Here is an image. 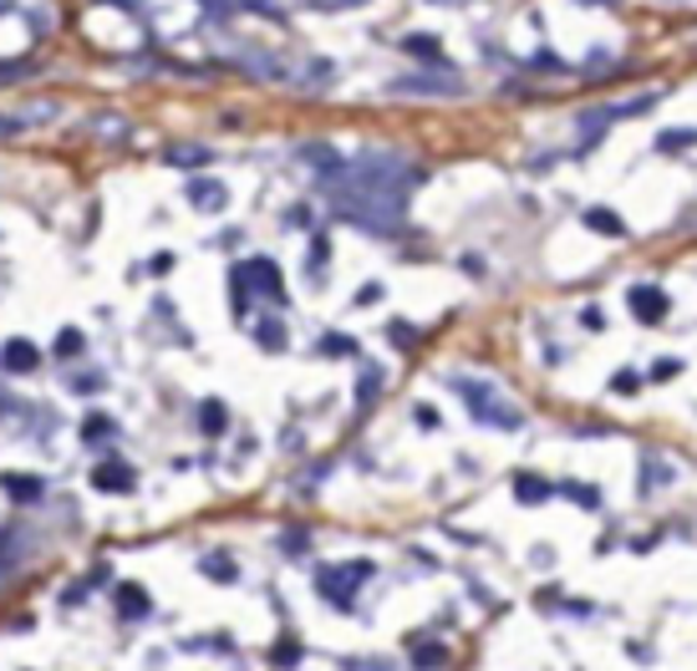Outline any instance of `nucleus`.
<instances>
[{"instance_id":"6","label":"nucleus","mask_w":697,"mask_h":671,"mask_svg":"<svg viewBox=\"0 0 697 671\" xmlns=\"http://www.w3.org/2000/svg\"><path fill=\"white\" fill-rule=\"evenodd\" d=\"M632 316L642 321V326H662L667 321V290L662 285H632Z\"/></svg>"},{"instance_id":"33","label":"nucleus","mask_w":697,"mask_h":671,"mask_svg":"<svg viewBox=\"0 0 697 671\" xmlns=\"http://www.w3.org/2000/svg\"><path fill=\"white\" fill-rule=\"evenodd\" d=\"M433 6H469V0H433Z\"/></svg>"},{"instance_id":"7","label":"nucleus","mask_w":697,"mask_h":671,"mask_svg":"<svg viewBox=\"0 0 697 671\" xmlns=\"http://www.w3.org/2000/svg\"><path fill=\"white\" fill-rule=\"evenodd\" d=\"M235 280L239 285H255L260 295H270V301H280L286 290H280V270L270 260H245V264H235Z\"/></svg>"},{"instance_id":"13","label":"nucleus","mask_w":697,"mask_h":671,"mask_svg":"<svg viewBox=\"0 0 697 671\" xmlns=\"http://www.w3.org/2000/svg\"><path fill=\"white\" fill-rule=\"evenodd\" d=\"M586 229H596V235H605V239H626V224H621V214H611V209H586Z\"/></svg>"},{"instance_id":"26","label":"nucleus","mask_w":697,"mask_h":671,"mask_svg":"<svg viewBox=\"0 0 697 671\" xmlns=\"http://www.w3.org/2000/svg\"><path fill=\"white\" fill-rule=\"evenodd\" d=\"M255 336H260V346H270V351H276V346H280V342H286V331H280V326H276V321H265V326H260V331H255Z\"/></svg>"},{"instance_id":"24","label":"nucleus","mask_w":697,"mask_h":671,"mask_svg":"<svg viewBox=\"0 0 697 671\" xmlns=\"http://www.w3.org/2000/svg\"><path fill=\"white\" fill-rule=\"evenodd\" d=\"M311 11H356V6H367V0H305Z\"/></svg>"},{"instance_id":"29","label":"nucleus","mask_w":697,"mask_h":671,"mask_svg":"<svg viewBox=\"0 0 697 671\" xmlns=\"http://www.w3.org/2000/svg\"><path fill=\"white\" fill-rule=\"evenodd\" d=\"M276 661H280V667H296V661H301V646H276Z\"/></svg>"},{"instance_id":"18","label":"nucleus","mask_w":697,"mask_h":671,"mask_svg":"<svg viewBox=\"0 0 697 671\" xmlns=\"http://www.w3.org/2000/svg\"><path fill=\"white\" fill-rule=\"evenodd\" d=\"M443 657H448V651H443V646H438V641H412V661H418L422 671L443 667Z\"/></svg>"},{"instance_id":"20","label":"nucleus","mask_w":697,"mask_h":671,"mask_svg":"<svg viewBox=\"0 0 697 671\" xmlns=\"http://www.w3.org/2000/svg\"><path fill=\"white\" fill-rule=\"evenodd\" d=\"M672 484V468L667 463H642V494H657V488Z\"/></svg>"},{"instance_id":"25","label":"nucleus","mask_w":697,"mask_h":671,"mask_svg":"<svg viewBox=\"0 0 697 671\" xmlns=\"http://www.w3.org/2000/svg\"><path fill=\"white\" fill-rule=\"evenodd\" d=\"M403 46H408L412 56H438V41H433V36H408Z\"/></svg>"},{"instance_id":"1","label":"nucleus","mask_w":697,"mask_h":671,"mask_svg":"<svg viewBox=\"0 0 697 671\" xmlns=\"http://www.w3.org/2000/svg\"><path fill=\"white\" fill-rule=\"evenodd\" d=\"M321 184H326V204L336 209V219L356 224L367 235L397 239L412 188L422 184V169L412 159H403V153H393V148H367V153L346 159Z\"/></svg>"},{"instance_id":"2","label":"nucleus","mask_w":697,"mask_h":671,"mask_svg":"<svg viewBox=\"0 0 697 671\" xmlns=\"http://www.w3.org/2000/svg\"><path fill=\"white\" fill-rule=\"evenodd\" d=\"M453 392L463 397L469 418L484 422V428H500V433H519V428H525V412L514 408V402H504L500 387L474 382V377H453Z\"/></svg>"},{"instance_id":"31","label":"nucleus","mask_w":697,"mask_h":671,"mask_svg":"<svg viewBox=\"0 0 697 671\" xmlns=\"http://www.w3.org/2000/svg\"><path fill=\"white\" fill-rule=\"evenodd\" d=\"M566 494H570L576 504H596V488H566Z\"/></svg>"},{"instance_id":"14","label":"nucleus","mask_w":697,"mask_h":671,"mask_svg":"<svg viewBox=\"0 0 697 671\" xmlns=\"http://www.w3.org/2000/svg\"><path fill=\"white\" fill-rule=\"evenodd\" d=\"M550 494H555V488L545 484V478H535V474H519V478H514V499H519V504H545Z\"/></svg>"},{"instance_id":"5","label":"nucleus","mask_w":697,"mask_h":671,"mask_svg":"<svg viewBox=\"0 0 697 671\" xmlns=\"http://www.w3.org/2000/svg\"><path fill=\"white\" fill-rule=\"evenodd\" d=\"M362 580H372V560H352V565H336V570H317V591L326 595L336 610H352V591L362 585Z\"/></svg>"},{"instance_id":"23","label":"nucleus","mask_w":697,"mask_h":671,"mask_svg":"<svg viewBox=\"0 0 697 671\" xmlns=\"http://www.w3.org/2000/svg\"><path fill=\"white\" fill-rule=\"evenodd\" d=\"M317 351H321V356H352L356 342H352V336H321Z\"/></svg>"},{"instance_id":"22","label":"nucleus","mask_w":697,"mask_h":671,"mask_svg":"<svg viewBox=\"0 0 697 671\" xmlns=\"http://www.w3.org/2000/svg\"><path fill=\"white\" fill-rule=\"evenodd\" d=\"M199 570H204V575H210V580H219V585H229V580L239 575V570L229 565V560H224V554H210V560H204V565H199Z\"/></svg>"},{"instance_id":"9","label":"nucleus","mask_w":697,"mask_h":671,"mask_svg":"<svg viewBox=\"0 0 697 671\" xmlns=\"http://www.w3.org/2000/svg\"><path fill=\"white\" fill-rule=\"evenodd\" d=\"M189 204L204 214H219L224 204H229V194H224L219 178H194V184H189Z\"/></svg>"},{"instance_id":"12","label":"nucleus","mask_w":697,"mask_h":671,"mask_svg":"<svg viewBox=\"0 0 697 671\" xmlns=\"http://www.w3.org/2000/svg\"><path fill=\"white\" fill-rule=\"evenodd\" d=\"M148 610H153V606H148V591H143V585H122V591H118V616H122V620H143Z\"/></svg>"},{"instance_id":"10","label":"nucleus","mask_w":697,"mask_h":671,"mask_svg":"<svg viewBox=\"0 0 697 671\" xmlns=\"http://www.w3.org/2000/svg\"><path fill=\"white\" fill-rule=\"evenodd\" d=\"M0 488H6V499H15V504H36L41 494H46L36 474H0Z\"/></svg>"},{"instance_id":"30","label":"nucleus","mask_w":697,"mask_h":671,"mask_svg":"<svg viewBox=\"0 0 697 671\" xmlns=\"http://www.w3.org/2000/svg\"><path fill=\"white\" fill-rule=\"evenodd\" d=\"M103 387V371H93V377H77V392H97Z\"/></svg>"},{"instance_id":"11","label":"nucleus","mask_w":697,"mask_h":671,"mask_svg":"<svg viewBox=\"0 0 697 671\" xmlns=\"http://www.w3.org/2000/svg\"><path fill=\"white\" fill-rule=\"evenodd\" d=\"M36 361H41V351L31 342H6L0 346V367L6 371H36Z\"/></svg>"},{"instance_id":"16","label":"nucleus","mask_w":697,"mask_h":671,"mask_svg":"<svg viewBox=\"0 0 697 671\" xmlns=\"http://www.w3.org/2000/svg\"><path fill=\"white\" fill-rule=\"evenodd\" d=\"M199 422H204V433L210 437H219L224 422H229V408H224V402H204V408H199Z\"/></svg>"},{"instance_id":"4","label":"nucleus","mask_w":697,"mask_h":671,"mask_svg":"<svg viewBox=\"0 0 697 671\" xmlns=\"http://www.w3.org/2000/svg\"><path fill=\"white\" fill-rule=\"evenodd\" d=\"M652 107H657V93H642V97H632V102H611V107H586V112L576 118V128H580V138H586V148H591L611 122L636 118V112H652Z\"/></svg>"},{"instance_id":"32","label":"nucleus","mask_w":697,"mask_h":671,"mask_svg":"<svg viewBox=\"0 0 697 671\" xmlns=\"http://www.w3.org/2000/svg\"><path fill=\"white\" fill-rule=\"evenodd\" d=\"M576 6H621V0H576Z\"/></svg>"},{"instance_id":"28","label":"nucleus","mask_w":697,"mask_h":671,"mask_svg":"<svg viewBox=\"0 0 697 671\" xmlns=\"http://www.w3.org/2000/svg\"><path fill=\"white\" fill-rule=\"evenodd\" d=\"M56 351H62V356H77V351H82V336H77V331H62V342H56Z\"/></svg>"},{"instance_id":"34","label":"nucleus","mask_w":697,"mask_h":671,"mask_svg":"<svg viewBox=\"0 0 697 671\" xmlns=\"http://www.w3.org/2000/svg\"><path fill=\"white\" fill-rule=\"evenodd\" d=\"M6 11H11V0H0V15H6Z\"/></svg>"},{"instance_id":"15","label":"nucleus","mask_w":697,"mask_h":671,"mask_svg":"<svg viewBox=\"0 0 697 671\" xmlns=\"http://www.w3.org/2000/svg\"><path fill=\"white\" fill-rule=\"evenodd\" d=\"M163 163H173V169H199V163H210V148H194V143L169 148V153H163Z\"/></svg>"},{"instance_id":"19","label":"nucleus","mask_w":697,"mask_h":671,"mask_svg":"<svg viewBox=\"0 0 697 671\" xmlns=\"http://www.w3.org/2000/svg\"><path fill=\"white\" fill-rule=\"evenodd\" d=\"M672 148H697V128H667L657 138V153H672Z\"/></svg>"},{"instance_id":"27","label":"nucleus","mask_w":697,"mask_h":671,"mask_svg":"<svg viewBox=\"0 0 697 671\" xmlns=\"http://www.w3.org/2000/svg\"><path fill=\"white\" fill-rule=\"evenodd\" d=\"M15 77H31V62H0V82H15Z\"/></svg>"},{"instance_id":"8","label":"nucleus","mask_w":697,"mask_h":671,"mask_svg":"<svg viewBox=\"0 0 697 671\" xmlns=\"http://www.w3.org/2000/svg\"><path fill=\"white\" fill-rule=\"evenodd\" d=\"M93 488H103V494H132V488H138V474H132L128 463H97Z\"/></svg>"},{"instance_id":"21","label":"nucleus","mask_w":697,"mask_h":671,"mask_svg":"<svg viewBox=\"0 0 697 671\" xmlns=\"http://www.w3.org/2000/svg\"><path fill=\"white\" fill-rule=\"evenodd\" d=\"M112 433H118V428H112V418H87V422H82V443H87V447L107 443Z\"/></svg>"},{"instance_id":"17","label":"nucleus","mask_w":697,"mask_h":671,"mask_svg":"<svg viewBox=\"0 0 697 671\" xmlns=\"http://www.w3.org/2000/svg\"><path fill=\"white\" fill-rule=\"evenodd\" d=\"M377 392H382V371L367 367V371H362V382H356V408H372V402H377Z\"/></svg>"},{"instance_id":"3","label":"nucleus","mask_w":697,"mask_h":671,"mask_svg":"<svg viewBox=\"0 0 697 671\" xmlns=\"http://www.w3.org/2000/svg\"><path fill=\"white\" fill-rule=\"evenodd\" d=\"M387 93L397 97H463V77L448 62L422 66V72H408V77H393Z\"/></svg>"}]
</instances>
